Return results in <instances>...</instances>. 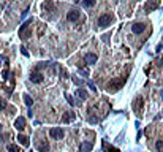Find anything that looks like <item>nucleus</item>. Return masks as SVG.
Returning <instances> with one entry per match:
<instances>
[{"mask_svg":"<svg viewBox=\"0 0 163 152\" xmlns=\"http://www.w3.org/2000/svg\"><path fill=\"white\" fill-rule=\"evenodd\" d=\"M92 147H94V144H92L90 141H84V143L81 144V147H79V149H81V152H90Z\"/></svg>","mask_w":163,"mask_h":152,"instance_id":"obj_13","label":"nucleus"},{"mask_svg":"<svg viewBox=\"0 0 163 152\" xmlns=\"http://www.w3.org/2000/svg\"><path fill=\"white\" fill-rule=\"evenodd\" d=\"M76 94H78L79 98H82V100H86L87 97H89V95H87V92H86L84 89H78V90H76Z\"/></svg>","mask_w":163,"mask_h":152,"instance_id":"obj_17","label":"nucleus"},{"mask_svg":"<svg viewBox=\"0 0 163 152\" xmlns=\"http://www.w3.org/2000/svg\"><path fill=\"white\" fill-rule=\"evenodd\" d=\"M114 17L111 16V15H101L98 17V27H101V29H105V27H108L111 22H113Z\"/></svg>","mask_w":163,"mask_h":152,"instance_id":"obj_3","label":"nucleus"},{"mask_svg":"<svg viewBox=\"0 0 163 152\" xmlns=\"http://www.w3.org/2000/svg\"><path fill=\"white\" fill-rule=\"evenodd\" d=\"M132 30H133V33L139 35V33H143V32L146 30V25H144L143 22H136V24L132 25Z\"/></svg>","mask_w":163,"mask_h":152,"instance_id":"obj_8","label":"nucleus"},{"mask_svg":"<svg viewBox=\"0 0 163 152\" xmlns=\"http://www.w3.org/2000/svg\"><path fill=\"white\" fill-rule=\"evenodd\" d=\"M54 8H55V5H54V2H51V0H46V2L43 3V10H46V11H54Z\"/></svg>","mask_w":163,"mask_h":152,"instance_id":"obj_15","label":"nucleus"},{"mask_svg":"<svg viewBox=\"0 0 163 152\" xmlns=\"http://www.w3.org/2000/svg\"><path fill=\"white\" fill-rule=\"evenodd\" d=\"M108 152H119V149H116V147L109 146V147H108Z\"/></svg>","mask_w":163,"mask_h":152,"instance_id":"obj_25","label":"nucleus"},{"mask_svg":"<svg viewBox=\"0 0 163 152\" xmlns=\"http://www.w3.org/2000/svg\"><path fill=\"white\" fill-rule=\"evenodd\" d=\"M97 54H92V52H89V54H86L84 56V62L86 63H89V65H94V63H97Z\"/></svg>","mask_w":163,"mask_h":152,"instance_id":"obj_9","label":"nucleus"},{"mask_svg":"<svg viewBox=\"0 0 163 152\" xmlns=\"http://www.w3.org/2000/svg\"><path fill=\"white\" fill-rule=\"evenodd\" d=\"M79 73H81V75H84V76H89V71H87V70H82V68H79Z\"/></svg>","mask_w":163,"mask_h":152,"instance_id":"obj_24","label":"nucleus"},{"mask_svg":"<svg viewBox=\"0 0 163 152\" xmlns=\"http://www.w3.org/2000/svg\"><path fill=\"white\" fill-rule=\"evenodd\" d=\"M87 84H89V87H90V89H92V90H97V89H95V86H94V84H92V82H90V81H89V82H87Z\"/></svg>","mask_w":163,"mask_h":152,"instance_id":"obj_28","label":"nucleus"},{"mask_svg":"<svg viewBox=\"0 0 163 152\" xmlns=\"http://www.w3.org/2000/svg\"><path fill=\"white\" fill-rule=\"evenodd\" d=\"M160 95H162V98H163V89L160 90Z\"/></svg>","mask_w":163,"mask_h":152,"instance_id":"obj_30","label":"nucleus"},{"mask_svg":"<svg viewBox=\"0 0 163 152\" xmlns=\"http://www.w3.org/2000/svg\"><path fill=\"white\" fill-rule=\"evenodd\" d=\"M124 84H125V78H117V79L109 81L108 89H109V90H113V92H116V90H119V89H120V87H122Z\"/></svg>","mask_w":163,"mask_h":152,"instance_id":"obj_2","label":"nucleus"},{"mask_svg":"<svg viewBox=\"0 0 163 152\" xmlns=\"http://www.w3.org/2000/svg\"><path fill=\"white\" fill-rule=\"evenodd\" d=\"M8 151H10V152H22L21 147H17V146H15V144H10V146H8Z\"/></svg>","mask_w":163,"mask_h":152,"instance_id":"obj_20","label":"nucleus"},{"mask_svg":"<svg viewBox=\"0 0 163 152\" xmlns=\"http://www.w3.org/2000/svg\"><path fill=\"white\" fill-rule=\"evenodd\" d=\"M79 16H81V13H79L76 8H73V10H70V11H68L67 19H68V21H71V22H74V21H78V19H79Z\"/></svg>","mask_w":163,"mask_h":152,"instance_id":"obj_7","label":"nucleus"},{"mask_svg":"<svg viewBox=\"0 0 163 152\" xmlns=\"http://www.w3.org/2000/svg\"><path fill=\"white\" fill-rule=\"evenodd\" d=\"M65 97H67V100H68V103H70V105H71V106H74V105H76V101H74V98H73V97H71V95H68V94H67V95H65Z\"/></svg>","mask_w":163,"mask_h":152,"instance_id":"obj_22","label":"nucleus"},{"mask_svg":"<svg viewBox=\"0 0 163 152\" xmlns=\"http://www.w3.org/2000/svg\"><path fill=\"white\" fill-rule=\"evenodd\" d=\"M24 101H25V105L27 106H32V105H33V100H32V97L30 95H27V94H24Z\"/></svg>","mask_w":163,"mask_h":152,"instance_id":"obj_19","label":"nucleus"},{"mask_svg":"<svg viewBox=\"0 0 163 152\" xmlns=\"http://www.w3.org/2000/svg\"><path fill=\"white\" fill-rule=\"evenodd\" d=\"M49 135H51V138H54V140H62V138L65 136V133H63L62 128L54 127V128H51V130H49Z\"/></svg>","mask_w":163,"mask_h":152,"instance_id":"obj_4","label":"nucleus"},{"mask_svg":"<svg viewBox=\"0 0 163 152\" xmlns=\"http://www.w3.org/2000/svg\"><path fill=\"white\" fill-rule=\"evenodd\" d=\"M74 119H76L74 113H65L63 116H62V122H63V124H70V122H73Z\"/></svg>","mask_w":163,"mask_h":152,"instance_id":"obj_11","label":"nucleus"},{"mask_svg":"<svg viewBox=\"0 0 163 152\" xmlns=\"http://www.w3.org/2000/svg\"><path fill=\"white\" fill-rule=\"evenodd\" d=\"M21 52L24 54L25 57H29V52H27V49H25V48H21Z\"/></svg>","mask_w":163,"mask_h":152,"instance_id":"obj_26","label":"nucleus"},{"mask_svg":"<svg viewBox=\"0 0 163 152\" xmlns=\"http://www.w3.org/2000/svg\"><path fill=\"white\" fill-rule=\"evenodd\" d=\"M155 147H157L158 152H163V140H158L157 144H155Z\"/></svg>","mask_w":163,"mask_h":152,"instance_id":"obj_21","label":"nucleus"},{"mask_svg":"<svg viewBox=\"0 0 163 152\" xmlns=\"http://www.w3.org/2000/svg\"><path fill=\"white\" fill-rule=\"evenodd\" d=\"M0 132H2V125H0Z\"/></svg>","mask_w":163,"mask_h":152,"instance_id":"obj_31","label":"nucleus"},{"mask_svg":"<svg viewBox=\"0 0 163 152\" xmlns=\"http://www.w3.org/2000/svg\"><path fill=\"white\" fill-rule=\"evenodd\" d=\"M36 149H38L40 152H48V151H49V144H48L46 141H41V143H38Z\"/></svg>","mask_w":163,"mask_h":152,"instance_id":"obj_16","label":"nucleus"},{"mask_svg":"<svg viewBox=\"0 0 163 152\" xmlns=\"http://www.w3.org/2000/svg\"><path fill=\"white\" fill-rule=\"evenodd\" d=\"M17 141H19V143H21V144L24 146V147H29V146H30V140H29V136L21 135V133L17 135Z\"/></svg>","mask_w":163,"mask_h":152,"instance_id":"obj_12","label":"nucleus"},{"mask_svg":"<svg viewBox=\"0 0 163 152\" xmlns=\"http://www.w3.org/2000/svg\"><path fill=\"white\" fill-rule=\"evenodd\" d=\"M33 22V19H29V21H25L24 24L21 25V29H19V36H21V40H27V38H30V35H32V30H30V24Z\"/></svg>","mask_w":163,"mask_h":152,"instance_id":"obj_1","label":"nucleus"},{"mask_svg":"<svg viewBox=\"0 0 163 152\" xmlns=\"http://www.w3.org/2000/svg\"><path fill=\"white\" fill-rule=\"evenodd\" d=\"M97 3V0H82V5H84L86 8H92Z\"/></svg>","mask_w":163,"mask_h":152,"instance_id":"obj_18","label":"nucleus"},{"mask_svg":"<svg viewBox=\"0 0 163 152\" xmlns=\"http://www.w3.org/2000/svg\"><path fill=\"white\" fill-rule=\"evenodd\" d=\"M143 103H144V101H143V97H138L136 101L133 103V109H135L136 113H139V111H141V108H143Z\"/></svg>","mask_w":163,"mask_h":152,"instance_id":"obj_14","label":"nucleus"},{"mask_svg":"<svg viewBox=\"0 0 163 152\" xmlns=\"http://www.w3.org/2000/svg\"><path fill=\"white\" fill-rule=\"evenodd\" d=\"M3 78H5V79L8 78V70H5V71H3Z\"/></svg>","mask_w":163,"mask_h":152,"instance_id":"obj_29","label":"nucleus"},{"mask_svg":"<svg viewBox=\"0 0 163 152\" xmlns=\"http://www.w3.org/2000/svg\"><path fill=\"white\" fill-rule=\"evenodd\" d=\"M30 81L35 82V84H41V82L44 81V78H43V75H41V73H38V71H32Z\"/></svg>","mask_w":163,"mask_h":152,"instance_id":"obj_6","label":"nucleus"},{"mask_svg":"<svg viewBox=\"0 0 163 152\" xmlns=\"http://www.w3.org/2000/svg\"><path fill=\"white\" fill-rule=\"evenodd\" d=\"M7 106H8V103L5 100H0V111H3V109H7Z\"/></svg>","mask_w":163,"mask_h":152,"instance_id":"obj_23","label":"nucleus"},{"mask_svg":"<svg viewBox=\"0 0 163 152\" xmlns=\"http://www.w3.org/2000/svg\"><path fill=\"white\" fill-rule=\"evenodd\" d=\"M158 7H160V3H158L157 0H149L146 5H144V10H146V13H152V11H155Z\"/></svg>","mask_w":163,"mask_h":152,"instance_id":"obj_5","label":"nucleus"},{"mask_svg":"<svg viewBox=\"0 0 163 152\" xmlns=\"http://www.w3.org/2000/svg\"><path fill=\"white\" fill-rule=\"evenodd\" d=\"M15 127H16L19 132H22V130L25 128V119H24V117H17L16 121H15Z\"/></svg>","mask_w":163,"mask_h":152,"instance_id":"obj_10","label":"nucleus"},{"mask_svg":"<svg viewBox=\"0 0 163 152\" xmlns=\"http://www.w3.org/2000/svg\"><path fill=\"white\" fill-rule=\"evenodd\" d=\"M73 81L76 82V84H82V81H81V79H78V78H73Z\"/></svg>","mask_w":163,"mask_h":152,"instance_id":"obj_27","label":"nucleus"}]
</instances>
